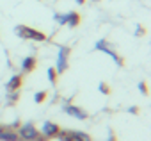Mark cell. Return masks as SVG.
Here are the masks:
<instances>
[{
	"label": "cell",
	"instance_id": "9c48e42d",
	"mask_svg": "<svg viewBox=\"0 0 151 141\" xmlns=\"http://www.w3.org/2000/svg\"><path fill=\"white\" fill-rule=\"evenodd\" d=\"M78 23H80V15H78L77 11L66 13V25H68V27L75 29V27H78Z\"/></svg>",
	"mask_w": 151,
	"mask_h": 141
},
{
	"label": "cell",
	"instance_id": "52a82bcc",
	"mask_svg": "<svg viewBox=\"0 0 151 141\" xmlns=\"http://www.w3.org/2000/svg\"><path fill=\"white\" fill-rule=\"evenodd\" d=\"M22 84H23V75H13V77L7 81L6 89H7V93H11V91H20V89H22Z\"/></svg>",
	"mask_w": 151,
	"mask_h": 141
},
{
	"label": "cell",
	"instance_id": "603a6c76",
	"mask_svg": "<svg viewBox=\"0 0 151 141\" xmlns=\"http://www.w3.org/2000/svg\"><path fill=\"white\" fill-rule=\"evenodd\" d=\"M2 130H4V127H2V125H0V134H2Z\"/></svg>",
	"mask_w": 151,
	"mask_h": 141
},
{
	"label": "cell",
	"instance_id": "4fadbf2b",
	"mask_svg": "<svg viewBox=\"0 0 151 141\" xmlns=\"http://www.w3.org/2000/svg\"><path fill=\"white\" fill-rule=\"evenodd\" d=\"M57 139H59V141H71V139H73V136H71V130H59V134H57Z\"/></svg>",
	"mask_w": 151,
	"mask_h": 141
},
{
	"label": "cell",
	"instance_id": "8992f818",
	"mask_svg": "<svg viewBox=\"0 0 151 141\" xmlns=\"http://www.w3.org/2000/svg\"><path fill=\"white\" fill-rule=\"evenodd\" d=\"M62 111L66 113V114H69V116H73V118H77V120H86L87 118V113L82 109V107H78V105H75V104H62Z\"/></svg>",
	"mask_w": 151,
	"mask_h": 141
},
{
	"label": "cell",
	"instance_id": "9a60e30c",
	"mask_svg": "<svg viewBox=\"0 0 151 141\" xmlns=\"http://www.w3.org/2000/svg\"><path fill=\"white\" fill-rule=\"evenodd\" d=\"M98 89H100L101 95H110V86H109L107 82H100V84H98Z\"/></svg>",
	"mask_w": 151,
	"mask_h": 141
},
{
	"label": "cell",
	"instance_id": "e0dca14e",
	"mask_svg": "<svg viewBox=\"0 0 151 141\" xmlns=\"http://www.w3.org/2000/svg\"><path fill=\"white\" fill-rule=\"evenodd\" d=\"M53 20L59 23V25H66V15H60V13H55L53 15Z\"/></svg>",
	"mask_w": 151,
	"mask_h": 141
},
{
	"label": "cell",
	"instance_id": "ba28073f",
	"mask_svg": "<svg viewBox=\"0 0 151 141\" xmlns=\"http://www.w3.org/2000/svg\"><path fill=\"white\" fill-rule=\"evenodd\" d=\"M36 66H37L36 57L34 55H29V57H25L22 61V72L23 73H30V72H34V70H36Z\"/></svg>",
	"mask_w": 151,
	"mask_h": 141
},
{
	"label": "cell",
	"instance_id": "d6986e66",
	"mask_svg": "<svg viewBox=\"0 0 151 141\" xmlns=\"http://www.w3.org/2000/svg\"><path fill=\"white\" fill-rule=\"evenodd\" d=\"M144 32H146V31H144V27L137 25V32H135V34H137V36H144Z\"/></svg>",
	"mask_w": 151,
	"mask_h": 141
},
{
	"label": "cell",
	"instance_id": "5bb4252c",
	"mask_svg": "<svg viewBox=\"0 0 151 141\" xmlns=\"http://www.w3.org/2000/svg\"><path fill=\"white\" fill-rule=\"evenodd\" d=\"M46 97H48L46 91H37V93L34 95V102H36V104H43V102L46 100Z\"/></svg>",
	"mask_w": 151,
	"mask_h": 141
},
{
	"label": "cell",
	"instance_id": "2e32d148",
	"mask_svg": "<svg viewBox=\"0 0 151 141\" xmlns=\"http://www.w3.org/2000/svg\"><path fill=\"white\" fill-rule=\"evenodd\" d=\"M18 97H20V91H11V93H7V102L9 104H16Z\"/></svg>",
	"mask_w": 151,
	"mask_h": 141
},
{
	"label": "cell",
	"instance_id": "cb8c5ba5",
	"mask_svg": "<svg viewBox=\"0 0 151 141\" xmlns=\"http://www.w3.org/2000/svg\"><path fill=\"white\" fill-rule=\"evenodd\" d=\"M71 141H80V139H75V137H73V139H71Z\"/></svg>",
	"mask_w": 151,
	"mask_h": 141
},
{
	"label": "cell",
	"instance_id": "7a4b0ae2",
	"mask_svg": "<svg viewBox=\"0 0 151 141\" xmlns=\"http://www.w3.org/2000/svg\"><path fill=\"white\" fill-rule=\"evenodd\" d=\"M14 32L22 39H30V41H37V43H43V41L48 39L45 32H41L37 29H32V27H27V25H16Z\"/></svg>",
	"mask_w": 151,
	"mask_h": 141
},
{
	"label": "cell",
	"instance_id": "7402d4cb",
	"mask_svg": "<svg viewBox=\"0 0 151 141\" xmlns=\"http://www.w3.org/2000/svg\"><path fill=\"white\" fill-rule=\"evenodd\" d=\"M86 2V0H77V4H84Z\"/></svg>",
	"mask_w": 151,
	"mask_h": 141
},
{
	"label": "cell",
	"instance_id": "7c38bea8",
	"mask_svg": "<svg viewBox=\"0 0 151 141\" xmlns=\"http://www.w3.org/2000/svg\"><path fill=\"white\" fill-rule=\"evenodd\" d=\"M46 75H48V81L52 82V86H55V84H57V77H59V75H57V72H55V68H53V66H50V68H48Z\"/></svg>",
	"mask_w": 151,
	"mask_h": 141
},
{
	"label": "cell",
	"instance_id": "3957f363",
	"mask_svg": "<svg viewBox=\"0 0 151 141\" xmlns=\"http://www.w3.org/2000/svg\"><path fill=\"white\" fill-rule=\"evenodd\" d=\"M94 48H96V50H100V52H103V54H107V55H110V57H112V61H114L117 66H123V64H124L123 57H119V55H117V52L110 47V43H109L107 39H98V41H96V45H94Z\"/></svg>",
	"mask_w": 151,
	"mask_h": 141
},
{
	"label": "cell",
	"instance_id": "ffe728a7",
	"mask_svg": "<svg viewBox=\"0 0 151 141\" xmlns=\"http://www.w3.org/2000/svg\"><path fill=\"white\" fill-rule=\"evenodd\" d=\"M128 113L130 114H139V107H128Z\"/></svg>",
	"mask_w": 151,
	"mask_h": 141
},
{
	"label": "cell",
	"instance_id": "277c9868",
	"mask_svg": "<svg viewBox=\"0 0 151 141\" xmlns=\"http://www.w3.org/2000/svg\"><path fill=\"white\" fill-rule=\"evenodd\" d=\"M68 57H69V47H59V54H57V66H55L57 75L64 73L66 70H68Z\"/></svg>",
	"mask_w": 151,
	"mask_h": 141
},
{
	"label": "cell",
	"instance_id": "ac0fdd59",
	"mask_svg": "<svg viewBox=\"0 0 151 141\" xmlns=\"http://www.w3.org/2000/svg\"><path fill=\"white\" fill-rule=\"evenodd\" d=\"M139 89H140V93L142 95H147V86H146V82L142 81V82H139Z\"/></svg>",
	"mask_w": 151,
	"mask_h": 141
},
{
	"label": "cell",
	"instance_id": "6da1fadb",
	"mask_svg": "<svg viewBox=\"0 0 151 141\" xmlns=\"http://www.w3.org/2000/svg\"><path fill=\"white\" fill-rule=\"evenodd\" d=\"M16 134H18L20 141H46V139L39 134V130L36 129V125H34L32 121H27V123L20 125V127L16 129Z\"/></svg>",
	"mask_w": 151,
	"mask_h": 141
},
{
	"label": "cell",
	"instance_id": "44dd1931",
	"mask_svg": "<svg viewBox=\"0 0 151 141\" xmlns=\"http://www.w3.org/2000/svg\"><path fill=\"white\" fill-rule=\"evenodd\" d=\"M107 141H117V139H116V136H114V134H109V139H107Z\"/></svg>",
	"mask_w": 151,
	"mask_h": 141
},
{
	"label": "cell",
	"instance_id": "30bf717a",
	"mask_svg": "<svg viewBox=\"0 0 151 141\" xmlns=\"http://www.w3.org/2000/svg\"><path fill=\"white\" fill-rule=\"evenodd\" d=\"M0 141H20V137H18V134H16V130H13V129H6L4 127V130H2V134H0Z\"/></svg>",
	"mask_w": 151,
	"mask_h": 141
},
{
	"label": "cell",
	"instance_id": "8fae6325",
	"mask_svg": "<svg viewBox=\"0 0 151 141\" xmlns=\"http://www.w3.org/2000/svg\"><path fill=\"white\" fill-rule=\"evenodd\" d=\"M71 136L75 139H80V141H93V137L87 132H84V130H71Z\"/></svg>",
	"mask_w": 151,
	"mask_h": 141
},
{
	"label": "cell",
	"instance_id": "5b68a950",
	"mask_svg": "<svg viewBox=\"0 0 151 141\" xmlns=\"http://www.w3.org/2000/svg\"><path fill=\"white\" fill-rule=\"evenodd\" d=\"M39 130V134L48 141V139H53V137H57V134H59V130H60V127L57 125V123H53V121H45L43 125H41V129H37Z\"/></svg>",
	"mask_w": 151,
	"mask_h": 141
}]
</instances>
